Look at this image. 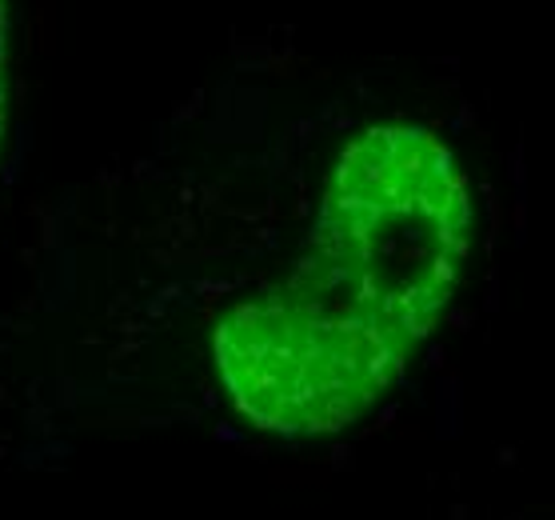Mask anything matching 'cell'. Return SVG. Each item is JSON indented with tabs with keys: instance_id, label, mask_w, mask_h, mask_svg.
<instances>
[{
	"instance_id": "cell-2",
	"label": "cell",
	"mask_w": 555,
	"mask_h": 520,
	"mask_svg": "<svg viewBox=\"0 0 555 520\" xmlns=\"http://www.w3.org/2000/svg\"><path fill=\"white\" fill-rule=\"evenodd\" d=\"M4 113H9V0H0V140H4Z\"/></svg>"
},
{
	"instance_id": "cell-1",
	"label": "cell",
	"mask_w": 555,
	"mask_h": 520,
	"mask_svg": "<svg viewBox=\"0 0 555 520\" xmlns=\"http://www.w3.org/2000/svg\"><path fill=\"white\" fill-rule=\"evenodd\" d=\"M467 249L472 189L452 149L412 121L364 128L328 168L288 277L216 325L236 413L296 441L367 417L448 313Z\"/></svg>"
}]
</instances>
